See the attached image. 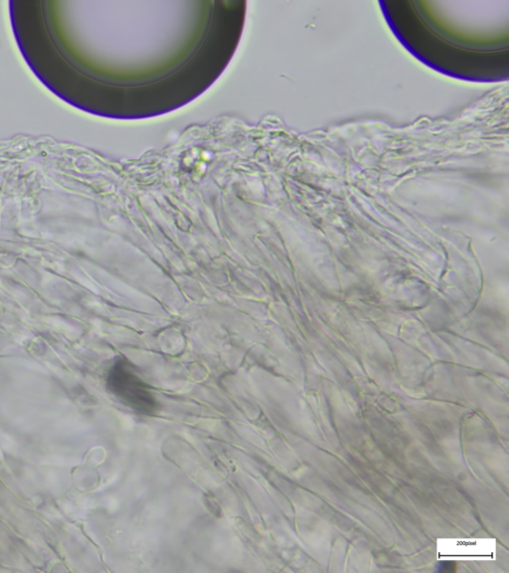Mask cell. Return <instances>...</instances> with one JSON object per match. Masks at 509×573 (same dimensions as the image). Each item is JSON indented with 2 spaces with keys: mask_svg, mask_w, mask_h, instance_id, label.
Listing matches in <instances>:
<instances>
[{
  "mask_svg": "<svg viewBox=\"0 0 509 573\" xmlns=\"http://www.w3.org/2000/svg\"><path fill=\"white\" fill-rule=\"evenodd\" d=\"M107 387L125 405L142 414H153L158 401L151 390L126 359H119L109 369Z\"/></svg>",
  "mask_w": 509,
  "mask_h": 573,
  "instance_id": "cell-1",
  "label": "cell"
}]
</instances>
